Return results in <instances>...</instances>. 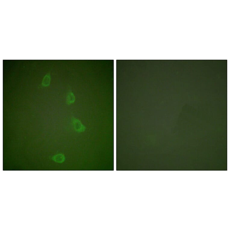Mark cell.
<instances>
[{
    "mask_svg": "<svg viewBox=\"0 0 230 230\" xmlns=\"http://www.w3.org/2000/svg\"><path fill=\"white\" fill-rule=\"evenodd\" d=\"M72 122L74 129L76 131L81 132L85 131V127L78 119L74 118Z\"/></svg>",
    "mask_w": 230,
    "mask_h": 230,
    "instance_id": "cell-1",
    "label": "cell"
},
{
    "mask_svg": "<svg viewBox=\"0 0 230 230\" xmlns=\"http://www.w3.org/2000/svg\"><path fill=\"white\" fill-rule=\"evenodd\" d=\"M51 76L50 73L46 74L44 76L41 82V86L43 87H49L50 84Z\"/></svg>",
    "mask_w": 230,
    "mask_h": 230,
    "instance_id": "cell-2",
    "label": "cell"
},
{
    "mask_svg": "<svg viewBox=\"0 0 230 230\" xmlns=\"http://www.w3.org/2000/svg\"><path fill=\"white\" fill-rule=\"evenodd\" d=\"M75 101V97L74 93L69 91L67 94L66 102L67 104L70 105L74 103Z\"/></svg>",
    "mask_w": 230,
    "mask_h": 230,
    "instance_id": "cell-3",
    "label": "cell"
},
{
    "mask_svg": "<svg viewBox=\"0 0 230 230\" xmlns=\"http://www.w3.org/2000/svg\"><path fill=\"white\" fill-rule=\"evenodd\" d=\"M55 161L58 162L62 163L64 161V157L62 155H58L54 158Z\"/></svg>",
    "mask_w": 230,
    "mask_h": 230,
    "instance_id": "cell-4",
    "label": "cell"
}]
</instances>
